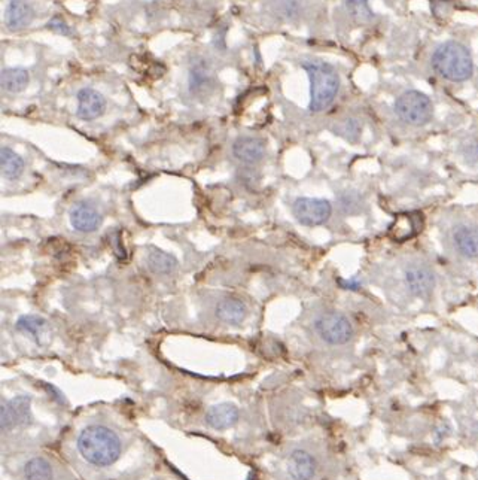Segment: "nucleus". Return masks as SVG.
Instances as JSON below:
<instances>
[{
	"label": "nucleus",
	"instance_id": "nucleus-1",
	"mask_svg": "<svg viewBox=\"0 0 478 480\" xmlns=\"http://www.w3.org/2000/svg\"><path fill=\"white\" fill-rule=\"evenodd\" d=\"M78 451L89 464L107 467L121 455V440L107 427L91 425L79 434Z\"/></svg>",
	"mask_w": 478,
	"mask_h": 480
},
{
	"label": "nucleus",
	"instance_id": "nucleus-2",
	"mask_svg": "<svg viewBox=\"0 0 478 480\" xmlns=\"http://www.w3.org/2000/svg\"><path fill=\"white\" fill-rule=\"evenodd\" d=\"M434 71L452 83H465L474 75V60L463 44L447 41L438 46L431 58Z\"/></svg>",
	"mask_w": 478,
	"mask_h": 480
},
{
	"label": "nucleus",
	"instance_id": "nucleus-3",
	"mask_svg": "<svg viewBox=\"0 0 478 480\" xmlns=\"http://www.w3.org/2000/svg\"><path fill=\"white\" fill-rule=\"evenodd\" d=\"M303 69L310 79V111L324 112L330 108L340 92V76L330 63L312 60L303 63Z\"/></svg>",
	"mask_w": 478,
	"mask_h": 480
},
{
	"label": "nucleus",
	"instance_id": "nucleus-4",
	"mask_svg": "<svg viewBox=\"0 0 478 480\" xmlns=\"http://www.w3.org/2000/svg\"><path fill=\"white\" fill-rule=\"evenodd\" d=\"M395 114L405 124L422 127L431 123L434 117L432 100L425 93L410 89L395 100Z\"/></svg>",
	"mask_w": 478,
	"mask_h": 480
},
{
	"label": "nucleus",
	"instance_id": "nucleus-5",
	"mask_svg": "<svg viewBox=\"0 0 478 480\" xmlns=\"http://www.w3.org/2000/svg\"><path fill=\"white\" fill-rule=\"evenodd\" d=\"M315 327L324 342L330 345H344L353 337V327L351 321L340 312H328L321 315L316 319Z\"/></svg>",
	"mask_w": 478,
	"mask_h": 480
},
{
	"label": "nucleus",
	"instance_id": "nucleus-6",
	"mask_svg": "<svg viewBox=\"0 0 478 480\" xmlns=\"http://www.w3.org/2000/svg\"><path fill=\"white\" fill-rule=\"evenodd\" d=\"M292 214L300 224L316 227L325 224L331 218L333 206L326 198L300 197L292 205Z\"/></svg>",
	"mask_w": 478,
	"mask_h": 480
},
{
	"label": "nucleus",
	"instance_id": "nucleus-7",
	"mask_svg": "<svg viewBox=\"0 0 478 480\" xmlns=\"http://www.w3.org/2000/svg\"><path fill=\"white\" fill-rule=\"evenodd\" d=\"M30 403H32V398L27 395H18L6 403H2V407H0V428H2V431L8 433L12 428L28 422V419L32 418Z\"/></svg>",
	"mask_w": 478,
	"mask_h": 480
},
{
	"label": "nucleus",
	"instance_id": "nucleus-8",
	"mask_svg": "<svg viewBox=\"0 0 478 480\" xmlns=\"http://www.w3.org/2000/svg\"><path fill=\"white\" fill-rule=\"evenodd\" d=\"M423 228V215L421 212H402L395 215L392 224L387 230L393 242H407L416 237Z\"/></svg>",
	"mask_w": 478,
	"mask_h": 480
},
{
	"label": "nucleus",
	"instance_id": "nucleus-9",
	"mask_svg": "<svg viewBox=\"0 0 478 480\" xmlns=\"http://www.w3.org/2000/svg\"><path fill=\"white\" fill-rule=\"evenodd\" d=\"M405 284L414 297H431L435 288V276L430 267L423 264H411L405 268Z\"/></svg>",
	"mask_w": 478,
	"mask_h": 480
},
{
	"label": "nucleus",
	"instance_id": "nucleus-10",
	"mask_svg": "<svg viewBox=\"0 0 478 480\" xmlns=\"http://www.w3.org/2000/svg\"><path fill=\"white\" fill-rule=\"evenodd\" d=\"M215 87V78L211 63L206 58H195L189 67V92L193 96L204 97Z\"/></svg>",
	"mask_w": 478,
	"mask_h": 480
},
{
	"label": "nucleus",
	"instance_id": "nucleus-11",
	"mask_svg": "<svg viewBox=\"0 0 478 480\" xmlns=\"http://www.w3.org/2000/svg\"><path fill=\"white\" fill-rule=\"evenodd\" d=\"M78 117L84 121L100 118L106 111L105 97L93 88H82L78 92Z\"/></svg>",
	"mask_w": 478,
	"mask_h": 480
},
{
	"label": "nucleus",
	"instance_id": "nucleus-12",
	"mask_svg": "<svg viewBox=\"0 0 478 480\" xmlns=\"http://www.w3.org/2000/svg\"><path fill=\"white\" fill-rule=\"evenodd\" d=\"M233 154L245 164H256L265 155V144L261 139L252 136L238 137L233 145Z\"/></svg>",
	"mask_w": 478,
	"mask_h": 480
},
{
	"label": "nucleus",
	"instance_id": "nucleus-13",
	"mask_svg": "<svg viewBox=\"0 0 478 480\" xmlns=\"http://www.w3.org/2000/svg\"><path fill=\"white\" fill-rule=\"evenodd\" d=\"M71 224L81 233H93L102 224V215L88 203H78L71 211Z\"/></svg>",
	"mask_w": 478,
	"mask_h": 480
},
{
	"label": "nucleus",
	"instance_id": "nucleus-14",
	"mask_svg": "<svg viewBox=\"0 0 478 480\" xmlns=\"http://www.w3.org/2000/svg\"><path fill=\"white\" fill-rule=\"evenodd\" d=\"M287 473L294 480H312L316 474L315 458L301 449H296L287 459Z\"/></svg>",
	"mask_w": 478,
	"mask_h": 480
},
{
	"label": "nucleus",
	"instance_id": "nucleus-15",
	"mask_svg": "<svg viewBox=\"0 0 478 480\" xmlns=\"http://www.w3.org/2000/svg\"><path fill=\"white\" fill-rule=\"evenodd\" d=\"M33 8L26 0H11L5 11V24L9 30H21L33 19Z\"/></svg>",
	"mask_w": 478,
	"mask_h": 480
},
{
	"label": "nucleus",
	"instance_id": "nucleus-16",
	"mask_svg": "<svg viewBox=\"0 0 478 480\" xmlns=\"http://www.w3.org/2000/svg\"><path fill=\"white\" fill-rule=\"evenodd\" d=\"M457 252L470 259H478V227L462 225L453 233Z\"/></svg>",
	"mask_w": 478,
	"mask_h": 480
},
{
	"label": "nucleus",
	"instance_id": "nucleus-17",
	"mask_svg": "<svg viewBox=\"0 0 478 480\" xmlns=\"http://www.w3.org/2000/svg\"><path fill=\"white\" fill-rule=\"evenodd\" d=\"M215 314L219 321H222L225 324L237 325V324H242L246 319L247 307L242 300L227 297V298H222L221 302L216 305Z\"/></svg>",
	"mask_w": 478,
	"mask_h": 480
},
{
	"label": "nucleus",
	"instance_id": "nucleus-18",
	"mask_svg": "<svg viewBox=\"0 0 478 480\" xmlns=\"http://www.w3.org/2000/svg\"><path fill=\"white\" fill-rule=\"evenodd\" d=\"M238 421V409L233 403L212 406L206 413V422L215 429L231 428Z\"/></svg>",
	"mask_w": 478,
	"mask_h": 480
},
{
	"label": "nucleus",
	"instance_id": "nucleus-19",
	"mask_svg": "<svg viewBox=\"0 0 478 480\" xmlns=\"http://www.w3.org/2000/svg\"><path fill=\"white\" fill-rule=\"evenodd\" d=\"M15 327L18 332L32 337L36 343H42V338L48 333V321L39 315H23Z\"/></svg>",
	"mask_w": 478,
	"mask_h": 480
},
{
	"label": "nucleus",
	"instance_id": "nucleus-20",
	"mask_svg": "<svg viewBox=\"0 0 478 480\" xmlns=\"http://www.w3.org/2000/svg\"><path fill=\"white\" fill-rule=\"evenodd\" d=\"M0 167H2V175L6 179H18L24 172V162L11 148L3 146L0 151Z\"/></svg>",
	"mask_w": 478,
	"mask_h": 480
},
{
	"label": "nucleus",
	"instance_id": "nucleus-21",
	"mask_svg": "<svg viewBox=\"0 0 478 480\" xmlns=\"http://www.w3.org/2000/svg\"><path fill=\"white\" fill-rule=\"evenodd\" d=\"M146 262L149 270L155 275H170L177 267V259L172 254L159 251V249H152L148 254Z\"/></svg>",
	"mask_w": 478,
	"mask_h": 480
},
{
	"label": "nucleus",
	"instance_id": "nucleus-22",
	"mask_svg": "<svg viewBox=\"0 0 478 480\" xmlns=\"http://www.w3.org/2000/svg\"><path fill=\"white\" fill-rule=\"evenodd\" d=\"M28 72L21 67H9L2 71V88L8 93H21L28 85Z\"/></svg>",
	"mask_w": 478,
	"mask_h": 480
},
{
	"label": "nucleus",
	"instance_id": "nucleus-23",
	"mask_svg": "<svg viewBox=\"0 0 478 480\" xmlns=\"http://www.w3.org/2000/svg\"><path fill=\"white\" fill-rule=\"evenodd\" d=\"M24 477L27 480H51L53 470L45 458L36 456L26 464L24 467Z\"/></svg>",
	"mask_w": 478,
	"mask_h": 480
},
{
	"label": "nucleus",
	"instance_id": "nucleus-24",
	"mask_svg": "<svg viewBox=\"0 0 478 480\" xmlns=\"http://www.w3.org/2000/svg\"><path fill=\"white\" fill-rule=\"evenodd\" d=\"M346 9L351 17L360 24H370L374 19L368 0H346Z\"/></svg>",
	"mask_w": 478,
	"mask_h": 480
},
{
	"label": "nucleus",
	"instance_id": "nucleus-25",
	"mask_svg": "<svg viewBox=\"0 0 478 480\" xmlns=\"http://www.w3.org/2000/svg\"><path fill=\"white\" fill-rule=\"evenodd\" d=\"M46 27H48L49 30H53V32L58 33V35H64V36H71V35H72L71 27H69V26L66 24L64 19H63L62 17H58V15H55V17H53L51 19H49L48 24H46Z\"/></svg>",
	"mask_w": 478,
	"mask_h": 480
}]
</instances>
